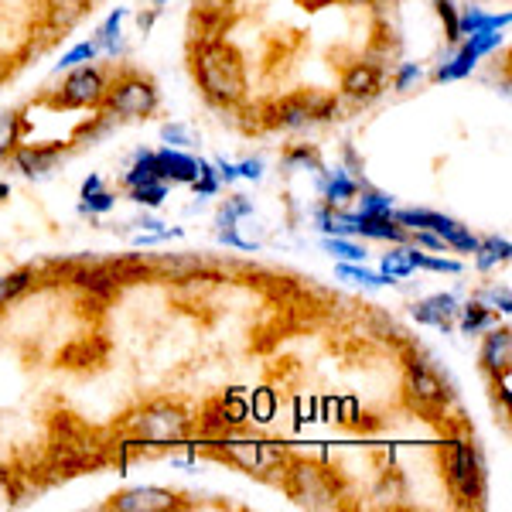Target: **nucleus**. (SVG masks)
I'll list each match as a JSON object with an SVG mask.
<instances>
[{
	"label": "nucleus",
	"instance_id": "f257e3e1",
	"mask_svg": "<svg viewBox=\"0 0 512 512\" xmlns=\"http://www.w3.org/2000/svg\"><path fill=\"white\" fill-rule=\"evenodd\" d=\"M195 79L202 93L219 106H236L246 96V65L243 55L229 41H202L195 52Z\"/></svg>",
	"mask_w": 512,
	"mask_h": 512
},
{
	"label": "nucleus",
	"instance_id": "4468645a",
	"mask_svg": "<svg viewBox=\"0 0 512 512\" xmlns=\"http://www.w3.org/2000/svg\"><path fill=\"white\" fill-rule=\"evenodd\" d=\"M458 308H461V301L454 294H431L414 304V318H417V325H434L448 332L454 325V318H458Z\"/></svg>",
	"mask_w": 512,
	"mask_h": 512
},
{
	"label": "nucleus",
	"instance_id": "423d86ee",
	"mask_svg": "<svg viewBox=\"0 0 512 512\" xmlns=\"http://www.w3.org/2000/svg\"><path fill=\"white\" fill-rule=\"evenodd\" d=\"M212 451L219 458L233 461L236 468L250 475H267V472H284L287 468V451L274 441H216Z\"/></svg>",
	"mask_w": 512,
	"mask_h": 512
},
{
	"label": "nucleus",
	"instance_id": "37998d69",
	"mask_svg": "<svg viewBox=\"0 0 512 512\" xmlns=\"http://www.w3.org/2000/svg\"><path fill=\"white\" fill-rule=\"evenodd\" d=\"M229 209H233L236 212V219H246V216H253V202H250V198H246V195H233V198H229Z\"/></svg>",
	"mask_w": 512,
	"mask_h": 512
},
{
	"label": "nucleus",
	"instance_id": "4be33fe9",
	"mask_svg": "<svg viewBox=\"0 0 512 512\" xmlns=\"http://www.w3.org/2000/svg\"><path fill=\"white\" fill-rule=\"evenodd\" d=\"M509 256H512L509 239L482 236V239H478V250H475V267L478 270H492V267H499V263H509Z\"/></svg>",
	"mask_w": 512,
	"mask_h": 512
},
{
	"label": "nucleus",
	"instance_id": "5701e85b",
	"mask_svg": "<svg viewBox=\"0 0 512 512\" xmlns=\"http://www.w3.org/2000/svg\"><path fill=\"white\" fill-rule=\"evenodd\" d=\"M321 250L328 256H335L338 263H366L369 250L362 243H355L352 236H325L321 239Z\"/></svg>",
	"mask_w": 512,
	"mask_h": 512
},
{
	"label": "nucleus",
	"instance_id": "a19ab883",
	"mask_svg": "<svg viewBox=\"0 0 512 512\" xmlns=\"http://www.w3.org/2000/svg\"><path fill=\"white\" fill-rule=\"evenodd\" d=\"M219 243L236 246V250H246V253H256V243H250V239H243V236L236 233V229H219Z\"/></svg>",
	"mask_w": 512,
	"mask_h": 512
},
{
	"label": "nucleus",
	"instance_id": "49530a36",
	"mask_svg": "<svg viewBox=\"0 0 512 512\" xmlns=\"http://www.w3.org/2000/svg\"><path fill=\"white\" fill-rule=\"evenodd\" d=\"M147 4H151V7H154V11H161V7H164V4H168V0H147Z\"/></svg>",
	"mask_w": 512,
	"mask_h": 512
},
{
	"label": "nucleus",
	"instance_id": "f704fd0d",
	"mask_svg": "<svg viewBox=\"0 0 512 512\" xmlns=\"http://www.w3.org/2000/svg\"><path fill=\"white\" fill-rule=\"evenodd\" d=\"M161 140H164V147H181V151L195 147V137H192V130H188L185 123H164Z\"/></svg>",
	"mask_w": 512,
	"mask_h": 512
},
{
	"label": "nucleus",
	"instance_id": "2eb2a0df",
	"mask_svg": "<svg viewBox=\"0 0 512 512\" xmlns=\"http://www.w3.org/2000/svg\"><path fill=\"white\" fill-rule=\"evenodd\" d=\"M509 21H512L509 11L489 14V11H482V7H465V11L458 14V41L468 35H478V31H506Z\"/></svg>",
	"mask_w": 512,
	"mask_h": 512
},
{
	"label": "nucleus",
	"instance_id": "7c9ffc66",
	"mask_svg": "<svg viewBox=\"0 0 512 512\" xmlns=\"http://www.w3.org/2000/svg\"><path fill=\"white\" fill-rule=\"evenodd\" d=\"M284 168L287 171H321V161H318V151L308 144H297L291 151L284 154Z\"/></svg>",
	"mask_w": 512,
	"mask_h": 512
},
{
	"label": "nucleus",
	"instance_id": "aec40b11",
	"mask_svg": "<svg viewBox=\"0 0 512 512\" xmlns=\"http://www.w3.org/2000/svg\"><path fill=\"white\" fill-rule=\"evenodd\" d=\"M414 256H417L414 243H393V250L383 253V260H379V270H383L390 280H403V277H410L417 270Z\"/></svg>",
	"mask_w": 512,
	"mask_h": 512
},
{
	"label": "nucleus",
	"instance_id": "c03bdc74",
	"mask_svg": "<svg viewBox=\"0 0 512 512\" xmlns=\"http://www.w3.org/2000/svg\"><path fill=\"white\" fill-rule=\"evenodd\" d=\"M99 188H103V178H99V175H89L86 181H82V188H79V198L93 195V192H99Z\"/></svg>",
	"mask_w": 512,
	"mask_h": 512
},
{
	"label": "nucleus",
	"instance_id": "de8ad7c7",
	"mask_svg": "<svg viewBox=\"0 0 512 512\" xmlns=\"http://www.w3.org/2000/svg\"><path fill=\"white\" fill-rule=\"evenodd\" d=\"M342 4H373V0H342Z\"/></svg>",
	"mask_w": 512,
	"mask_h": 512
},
{
	"label": "nucleus",
	"instance_id": "e433bc0d",
	"mask_svg": "<svg viewBox=\"0 0 512 512\" xmlns=\"http://www.w3.org/2000/svg\"><path fill=\"white\" fill-rule=\"evenodd\" d=\"M410 243H414L417 250H424V253H444V250H448V246H444V239L437 233H431V229H414V233H410Z\"/></svg>",
	"mask_w": 512,
	"mask_h": 512
},
{
	"label": "nucleus",
	"instance_id": "473e14b6",
	"mask_svg": "<svg viewBox=\"0 0 512 512\" xmlns=\"http://www.w3.org/2000/svg\"><path fill=\"white\" fill-rule=\"evenodd\" d=\"M417 270H431V274H461V260H451V256H434V253H424L417 250L414 256Z\"/></svg>",
	"mask_w": 512,
	"mask_h": 512
},
{
	"label": "nucleus",
	"instance_id": "7ed1b4c3",
	"mask_svg": "<svg viewBox=\"0 0 512 512\" xmlns=\"http://www.w3.org/2000/svg\"><path fill=\"white\" fill-rule=\"evenodd\" d=\"M130 427H134V437L140 444L164 448V444H178L192 434V417H188L178 403L158 400V403H147V407L130 420Z\"/></svg>",
	"mask_w": 512,
	"mask_h": 512
},
{
	"label": "nucleus",
	"instance_id": "20e7f679",
	"mask_svg": "<svg viewBox=\"0 0 512 512\" xmlns=\"http://www.w3.org/2000/svg\"><path fill=\"white\" fill-rule=\"evenodd\" d=\"M284 492L291 495L297 506L308 509H332L338 502V482L335 472L321 465H308V461H287L284 468Z\"/></svg>",
	"mask_w": 512,
	"mask_h": 512
},
{
	"label": "nucleus",
	"instance_id": "1a4fd4ad",
	"mask_svg": "<svg viewBox=\"0 0 512 512\" xmlns=\"http://www.w3.org/2000/svg\"><path fill=\"white\" fill-rule=\"evenodd\" d=\"M178 495L168 489H158V485H140V489H127L120 495H113L110 509L117 512H171L178 509Z\"/></svg>",
	"mask_w": 512,
	"mask_h": 512
},
{
	"label": "nucleus",
	"instance_id": "79ce46f5",
	"mask_svg": "<svg viewBox=\"0 0 512 512\" xmlns=\"http://www.w3.org/2000/svg\"><path fill=\"white\" fill-rule=\"evenodd\" d=\"M212 168H216L219 185H233V181H239V175H236V164H229L226 158H216V161H212Z\"/></svg>",
	"mask_w": 512,
	"mask_h": 512
},
{
	"label": "nucleus",
	"instance_id": "c85d7f7f",
	"mask_svg": "<svg viewBox=\"0 0 512 512\" xmlns=\"http://www.w3.org/2000/svg\"><path fill=\"white\" fill-rule=\"evenodd\" d=\"M168 188L171 185H164L161 178H151V181H144V185L130 188V202L144 205V209H161L164 198H168Z\"/></svg>",
	"mask_w": 512,
	"mask_h": 512
},
{
	"label": "nucleus",
	"instance_id": "cd10ccee",
	"mask_svg": "<svg viewBox=\"0 0 512 512\" xmlns=\"http://www.w3.org/2000/svg\"><path fill=\"white\" fill-rule=\"evenodd\" d=\"M277 393L270 390V386H260V390H253L250 396V420H256V424H270V420L277 417Z\"/></svg>",
	"mask_w": 512,
	"mask_h": 512
},
{
	"label": "nucleus",
	"instance_id": "4c0bfd02",
	"mask_svg": "<svg viewBox=\"0 0 512 512\" xmlns=\"http://www.w3.org/2000/svg\"><path fill=\"white\" fill-rule=\"evenodd\" d=\"M434 4H437V14H441L444 28H448V41L458 45V7H454L451 0H434Z\"/></svg>",
	"mask_w": 512,
	"mask_h": 512
},
{
	"label": "nucleus",
	"instance_id": "c756f323",
	"mask_svg": "<svg viewBox=\"0 0 512 512\" xmlns=\"http://www.w3.org/2000/svg\"><path fill=\"white\" fill-rule=\"evenodd\" d=\"M96 59H99V45H96V41H79V45H72L69 52H65L62 59L55 62L52 72H69V69H76V65H89V62H96Z\"/></svg>",
	"mask_w": 512,
	"mask_h": 512
},
{
	"label": "nucleus",
	"instance_id": "393cba45",
	"mask_svg": "<svg viewBox=\"0 0 512 512\" xmlns=\"http://www.w3.org/2000/svg\"><path fill=\"white\" fill-rule=\"evenodd\" d=\"M21 113L18 110H0V161L11 158L14 147L21 144Z\"/></svg>",
	"mask_w": 512,
	"mask_h": 512
},
{
	"label": "nucleus",
	"instance_id": "9b49d317",
	"mask_svg": "<svg viewBox=\"0 0 512 512\" xmlns=\"http://www.w3.org/2000/svg\"><path fill=\"white\" fill-rule=\"evenodd\" d=\"M14 168L24 178H48L55 171V164L62 161V147H45V144H18L11 154Z\"/></svg>",
	"mask_w": 512,
	"mask_h": 512
},
{
	"label": "nucleus",
	"instance_id": "9d476101",
	"mask_svg": "<svg viewBox=\"0 0 512 512\" xmlns=\"http://www.w3.org/2000/svg\"><path fill=\"white\" fill-rule=\"evenodd\" d=\"M154 175L164 185H192L198 178V158L181 147H161V151H154Z\"/></svg>",
	"mask_w": 512,
	"mask_h": 512
},
{
	"label": "nucleus",
	"instance_id": "bb28decb",
	"mask_svg": "<svg viewBox=\"0 0 512 512\" xmlns=\"http://www.w3.org/2000/svg\"><path fill=\"white\" fill-rule=\"evenodd\" d=\"M35 284V270H14V274L0 277V308H7V304H14L18 297L28 291V287Z\"/></svg>",
	"mask_w": 512,
	"mask_h": 512
},
{
	"label": "nucleus",
	"instance_id": "f03ea898",
	"mask_svg": "<svg viewBox=\"0 0 512 512\" xmlns=\"http://www.w3.org/2000/svg\"><path fill=\"white\" fill-rule=\"evenodd\" d=\"M103 113L106 117H117V120H144V117H154L161 106V96H158V86L144 76H120L113 86H106V96H103Z\"/></svg>",
	"mask_w": 512,
	"mask_h": 512
},
{
	"label": "nucleus",
	"instance_id": "39448f33",
	"mask_svg": "<svg viewBox=\"0 0 512 512\" xmlns=\"http://www.w3.org/2000/svg\"><path fill=\"white\" fill-rule=\"evenodd\" d=\"M448 485L465 506L485 499V465L472 441H451L448 448Z\"/></svg>",
	"mask_w": 512,
	"mask_h": 512
},
{
	"label": "nucleus",
	"instance_id": "f3484780",
	"mask_svg": "<svg viewBox=\"0 0 512 512\" xmlns=\"http://www.w3.org/2000/svg\"><path fill=\"white\" fill-rule=\"evenodd\" d=\"M355 236L379 239V243H410V233L400 226V222H393V216H359Z\"/></svg>",
	"mask_w": 512,
	"mask_h": 512
},
{
	"label": "nucleus",
	"instance_id": "c9c22d12",
	"mask_svg": "<svg viewBox=\"0 0 512 512\" xmlns=\"http://www.w3.org/2000/svg\"><path fill=\"white\" fill-rule=\"evenodd\" d=\"M424 79V69H420L417 62H403L400 69H396V76H393V89L396 93H407L414 82H420Z\"/></svg>",
	"mask_w": 512,
	"mask_h": 512
},
{
	"label": "nucleus",
	"instance_id": "2f4dec72",
	"mask_svg": "<svg viewBox=\"0 0 512 512\" xmlns=\"http://www.w3.org/2000/svg\"><path fill=\"white\" fill-rule=\"evenodd\" d=\"M390 212H393V195L376 192V188H362L359 216H390Z\"/></svg>",
	"mask_w": 512,
	"mask_h": 512
},
{
	"label": "nucleus",
	"instance_id": "f8f14e48",
	"mask_svg": "<svg viewBox=\"0 0 512 512\" xmlns=\"http://www.w3.org/2000/svg\"><path fill=\"white\" fill-rule=\"evenodd\" d=\"M342 93L355 103H369L383 93V69L373 62H355L342 76Z\"/></svg>",
	"mask_w": 512,
	"mask_h": 512
},
{
	"label": "nucleus",
	"instance_id": "ea45409f",
	"mask_svg": "<svg viewBox=\"0 0 512 512\" xmlns=\"http://www.w3.org/2000/svg\"><path fill=\"white\" fill-rule=\"evenodd\" d=\"M263 171H267V164H263V158H250V161H239L236 164V175L243 181H260Z\"/></svg>",
	"mask_w": 512,
	"mask_h": 512
},
{
	"label": "nucleus",
	"instance_id": "a878e982",
	"mask_svg": "<svg viewBox=\"0 0 512 512\" xmlns=\"http://www.w3.org/2000/svg\"><path fill=\"white\" fill-rule=\"evenodd\" d=\"M151 178H158V175H154V151H137L134 161H130V168L123 171L120 185L130 192V188L144 185V181H151Z\"/></svg>",
	"mask_w": 512,
	"mask_h": 512
},
{
	"label": "nucleus",
	"instance_id": "58836bf2",
	"mask_svg": "<svg viewBox=\"0 0 512 512\" xmlns=\"http://www.w3.org/2000/svg\"><path fill=\"white\" fill-rule=\"evenodd\" d=\"M478 301L489 304L492 311H502V315H509V311H512V294H509V287H502V291H499V287H492V291H485L482 297H478Z\"/></svg>",
	"mask_w": 512,
	"mask_h": 512
},
{
	"label": "nucleus",
	"instance_id": "a211bd4d",
	"mask_svg": "<svg viewBox=\"0 0 512 512\" xmlns=\"http://www.w3.org/2000/svg\"><path fill=\"white\" fill-rule=\"evenodd\" d=\"M461 325V335H485L489 328L499 325V315L489 308V304H482L475 297V301H468V304H461L458 308V318H454Z\"/></svg>",
	"mask_w": 512,
	"mask_h": 512
},
{
	"label": "nucleus",
	"instance_id": "a18cd8bd",
	"mask_svg": "<svg viewBox=\"0 0 512 512\" xmlns=\"http://www.w3.org/2000/svg\"><path fill=\"white\" fill-rule=\"evenodd\" d=\"M7 195H11V185H4V181H0V202H4Z\"/></svg>",
	"mask_w": 512,
	"mask_h": 512
},
{
	"label": "nucleus",
	"instance_id": "0eeeda50",
	"mask_svg": "<svg viewBox=\"0 0 512 512\" xmlns=\"http://www.w3.org/2000/svg\"><path fill=\"white\" fill-rule=\"evenodd\" d=\"M106 96V76L96 69V65H76L69 69V76L62 82L59 93V106L65 110H89V106H99Z\"/></svg>",
	"mask_w": 512,
	"mask_h": 512
},
{
	"label": "nucleus",
	"instance_id": "dca6fc26",
	"mask_svg": "<svg viewBox=\"0 0 512 512\" xmlns=\"http://www.w3.org/2000/svg\"><path fill=\"white\" fill-rule=\"evenodd\" d=\"M359 178H352L349 171H332L328 178H321V198H325V205H332V209H345V205L352 202L355 195H359Z\"/></svg>",
	"mask_w": 512,
	"mask_h": 512
},
{
	"label": "nucleus",
	"instance_id": "6ab92c4d",
	"mask_svg": "<svg viewBox=\"0 0 512 512\" xmlns=\"http://www.w3.org/2000/svg\"><path fill=\"white\" fill-rule=\"evenodd\" d=\"M478 62H482V55H478L475 48L468 45V41H458V52H454V59L437 65L434 79H437V82H458V79L472 76Z\"/></svg>",
	"mask_w": 512,
	"mask_h": 512
},
{
	"label": "nucleus",
	"instance_id": "412c9836",
	"mask_svg": "<svg viewBox=\"0 0 512 512\" xmlns=\"http://www.w3.org/2000/svg\"><path fill=\"white\" fill-rule=\"evenodd\" d=\"M123 21H127V11H123V7H117V11L110 14V18H106L103 24H99V35H96V45H99V55H113V59H117V55H123Z\"/></svg>",
	"mask_w": 512,
	"mask_h": 512
},
{
	"label": "nucleus",
	"instance_id": "b1692460",
	"mask_svg": "<svg viewBox=\"0 0 512 512\" xmlns=\"http://www.w3.org/2000/svg\"><path fill=\"white\" fill-rule=\"evenodd\" d=\"M335 274L349 284H362V287H393L396 280H390L383 270H369L366 263H338Z\"/></svg>",
	"mask_w": 512,
	"mask_h": 512
},
{
	"label": "nucleus",
	"instance_id": "72a5a7b5",
	"mask_svg": "<svg viewBox=\"0 0 512 512\" xmlns=\"http://www.w3.org/2000/svg\"><path fill=\"white\" fill-rule=\"evenodd\" d=\"M113 205H117V195L106 192V188H99V192L82 198V202H79V212H82V216H103V212H110Z\"/></svg>",
	"mask_w": 512,
	"mask_h": 512
},
{
	"label": "nucleus",
	"instance_id": "ddd939ff",
	"mask_svg": "<svg viewBox=\"0 0 512 512\" xmlns=\"http://www.w3.org/2000/svg\"><path fill=\"white\" fill-rule=\"evenodd\" d=\"M478 362H482V369L489 376H499V373H506V369H512V332H509V325H495L485 332Z\"/></svg>",
	"mask_w": 512,
	"mask_h": 512
},
{
	"label": "nucleus",
	"instance_id": "6e6552de",
	"mask_svg": "<svg viewBox=\"0 0 512 512\" xmlns=\"http://www.w3.org/2000/svg\"><path fill=\"white\" fill-rule=\"evenodd\" d=\"M407 393L414 396L417 407H427V410H444V407H448V400H451L444 379L420 359L407 362Z\"/></svg>",
	"mask_w": 512,
	"mask_h": 512
}]
</instances>
